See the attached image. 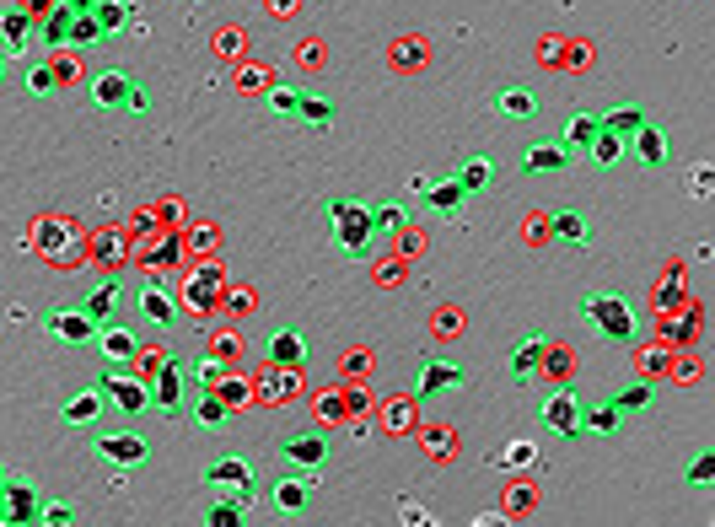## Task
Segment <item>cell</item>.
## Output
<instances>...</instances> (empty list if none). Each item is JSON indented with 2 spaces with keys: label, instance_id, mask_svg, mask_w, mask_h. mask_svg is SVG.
Returning a JSON list of instances; mask_svg holds the SVG:
<instances>
[{
  "label": "cell",
  "instance_id": "cell-44",
  "mask_svg": "<svg viewBox=\"0 0 715 527\" xmlns=\"http://www.w3.org/2000/svg\"><path fill=\"white\" fill-rule=\"evenodd\" d=\"M689 484H699V490L715 484V452H699V458L689 463Z\"/></svg>",
  "mask_w": 715,
  "mask_h": 527
},
{
  "label": "cell",
  "instance_id": "cell-22",
  "mask_svg": "<svg viewBox=\"0 0 715 527\" xmlns=\"http://www.w3.org/2000/svg\"><path fill=\"white\" fill-rule=\"evenodd\" d=\"M119 302H124V291H119V280H108V286H97L92 296H87V318L103 329V323H113L119 318Z\"/></svg>",
  "mask_w": 715,
  "mask_h": 527
},
{
  "label": "cell",
  "instance_id": "cell-11",
  "mask_svg": "<svg viewBox=\"0 0 715 527\" xmlns=\"http://www.w3.org/2000/svg\"><path fill=\"white\" fill-rule=\"evenodd\" d=\"M543 361H549V339H543V334H522L517 345H511V355H506L511 377H533V372H543Z\"/></svg>",
  "mask_w": 715,
  "mask_h": 527
},
{
  "label": "cell",
  "instance_id": "cell-6",
  "mask_svg": "<svg viewBox=\"0 0 715 527\" xmlns=\"http://www.w3.org/2000/svg\"><path fill=\"white\" fill-rule=\"evenodd\" d=\"M92 97L97 108H130V113H146V92L135 87L124 70H103V76L92 81Z\"/></svg>",
  "mask_w": 715,
  "mask_h": 527
},
{
  "label": "cell",
  "instance_id": "cell-39",
  "mask_svg": "<svg viewBox=\"0 0 715 527\" xmlns=\"http://www.w3.org/2000/svg\"><path fill=\"white\" fill-rule=\"evenodd\" d=\"M533 463H538V447H533V441H511L506 458H500V468H511V474H522V468H533Z\"/></svg>",
  "mask_w": 715,
  "mask_h": 527
},
{
  "label": "cell",
  "instance_id": "cell-50",
  "mask_svg": "<svg viewBox=\"0 0 715 527\" xmlns=\"http://www.w3.org/2000/svg\"><path fill=\"white\" fill-rule=\"evenodd\" d=\"M97 6V0H65V11H70V17H81V11H92Z\"/></svg>",
  "mask_w": 715,
  "mask_h": 527
},
{
  "label": "cell",
  "instance_id": "cell-23",
  "mask_svg": "<svg viewBox=\"0 0 715 527\" xmlns=\"http://www.w3.org/2000/svg\"><path fill=\"white\" fill-rule=\"evenodd\" d=\"M463 183L457 178H447V183H425V205L436 210V216H457V210H463Z\"/></svg>",
  "mask_w": 715,
  "mask_h": 527
},
{
  "label": "cell",
  "instance_id": "cell-52",
  "mask_svg": "<svg viewBox=\"0 0 715 527\" xmlns=\"http://www.w3.org/2000/svg\"><path fill=\"white\" fill-rule=\"evenodd\" d=\"M6 484H11V479H6V468H0V495H6Z\"/></svg>",
  "mask_w": 715,
  "mask_h": 527
},
{
  "label": "cell",
  "instance_id": "cell-53",
  "mask_svg": "<svg viewBox=\"0 0 715 527\" xmlns=\"http://www.w3.org/2000/svg\"><path fill=\"white\" fill-rule=\"evenodd\" d=\"M0 81H6V54H0Z\"/></svg>",
  "mask_w": 715,
  "mask_h": 527
},
{
  "label": "cell",
  "instance_id": "cell-40",
  "mask_svg": "<svg viewBox=\"0 0 715 527\" xmlns=\"http://www.w3.org/2000/svg\"><path fill=\"white\" fill-rule=\"evenodd\" d=\"M27 92H38V97L60 92V81H54V65H33V70H27Z\"/></svg>",
  "mask_w": 715,
  "mask_h": 527
},
{
  "label": "cell",
  "instance_id": "cell-29",
  "mask_svg": "<svg viewBox=\"0 0 715 527\" xmlns=\"http://www.w3.org/2000/svg\"><path fill=\"white\" fill-rule=\"evenodd\" d=\"M92 17H97V27H103V38H108V33H119V27H130V0H97Z\"/></svg>",
  "mask_w": 715,
  "mask_h": 527
},
{
  "label": "cell",
  "instance_id": "cell-14",
  "mask_svg": "<svg viewBox=\"0 0 715 527\" xmlns=\"http://www.w3.org/2000/svg\"><path fill=\"white\" fill-rule=\"evenodd\" d=\"M60 420L70 425V431H92V425H97V420H103V393H97V388H87V393L65 398Z\"/></svg>",
  "mask_w": 715,
  "mask_h": 527
},
{
  "label": "cell",
  "instance_id": "cell-18",
  "mask_svg": "<svg viewBox=\"0 0 715 527\" xmlns=\"http://www.w3.org/2000/svg\"><path fill=\"white\" fill-rule=\"evenodd\" d=\"M565 162H570V151L560 146V140H533V146L522 151V167H527V173H560Z\"/></svg>",
  "mask_w": 715,
  "mask_h": 527
},
{
  "label": "cell",
  "instance_id": "cell-34",
  "mask_svg": "<svg viewBox=\"0 0 715 527\" xmlns=\"http://www.w3.org/2000/svg\"><path fill=\"white\" fill-rule=\"evenodd\" d=\"M371 226H377V237H393L409 226V210L404 205H371Z\"/></svg>",
  "mask_w": 715,
  "mask_h": 527
},
{
  "label": "cell",
  "instance_id": "cell-28",
  "mask_svg": "<svg viewBox=\"0 0 715 527\" xmlns=\"http://www.w3.org/2000/svg\"><path fill=\"white\" fill-rule=\"evenodd\" d=\"M597 130H603V119H597V113H576V119L565 124V140H560V146H565V151H586Z\"/></svg>",
  "mask_w": 715,
  "mask_h": 527
},
{
  "label": "cell",
  "instance_id": "cell-38",
  "mask_svg": "<svg viewBox=\"0 0 715 527\" xmlns=\"http://www.w3.org/2000/svg\"><path fill=\"white\" fill-rule=\"evenodd\" d=\"M651 404V382H629V388L613 398V409H619V415H635V409H646Z\"/></svg>",
  "mask_w": 715,
  "mask_h": 527
},
{
  "label": "cell",
  "instance_id": "cell-35",
  "mask_svg": "<svg viewBox=\"0 0 715 527\" xmlns=\"http://www.w3.org/2000/svg\"><path fill=\"white\" fill-rule=\"evenodd\" d=\"M296 119H302L307 130H328V124H334V103H323V97H302Z\"/></svg>",
  "mask_w": 715,
  "mask_h": 527
},
{
  "label": "cell",
  "instance_id": "cell-2",
  "mask_svg": "<svg viewBox=\"0 0 715 527\" xmlns=\"http://www.w3.org/2000/svg\"><path fill=\"white\" fill-rule=\"evenodd\" d=\"M581 318L603 339H619V345H635L640 339V318H635V307H629V296H619V291L581 296Z\"/></svg>",
  "mask_w": 715,
  "mask_h": 527
},
{
  "label": "cell",
  "instance_id": "cell-31",
  "mask_svg": "<svg viewBox=\"0 0 715 527\" xmlns=\"http://www.w3.org/2000/svg\"><path fill=\"white\" fill-rule=\"evenodd\" d=\"M581 431H592V436H619V409H613V404L581 409Z\"/></svg>",
  "mask_w": 715,
  "mask_h": 527
},
{
  "label": "cell",
  "instance_id": "cell-45",
  "mask_svg": "<svg viewBox=\"0 0 715 527\" xmlns=\"http://www.w3.org/2000/svg\"><path fill=\"white\" fill-rule=\"evenodd\" d=\"M216 393L226 398V404H248V382H237V377H221Z\"/></svg>",
  "mask_w": 715,
  "mask_h": 527
},
{
  "label": "cell",
  "instance_id": "cell-48",
  "mask_svg": "<svg viewBox=\"0 0 715 527\" xmlns=\"http://www.w3.org/2000/svg\"><path fill=\"white\" fill-rule=\"evenodd\" d=\"M54 6H60V0H22V11H27V17H33V22H38V17H49Z\"/></svg>",
  "mask_w": 715,
  "mask_h": 527
},
{
  "label": "cell",
  "instance_id": "cell-49",
  "mask_svg": "<svg viewBox=\"0 0 715 527\" xmlns=\"http://www.w3.org/2000/svg\"><path fill=\"white\" fill-rule=\"evenodd\" d=\"M640 366H646V372H662V366H672L662 350H640Z\"/></svg>",
  "mask_w": 715,
  "mask_h": 527
},
{
  "label": "cell",
  "instance_id": "cell-26",
  "mask_svg": "<svg viewBox=\"0 0 715 527\" xmlns=\"http://www.w3.org/2000/svg\"><path fill=\"white\" fill-rule=\"evenodd\" d=\"M495 113H506V119H533L538 97L527 87H506V92H495Z\"/></svg>",
  "mask_w": 715,
  "mask_h": 527
},
{
  "label": "cell",
  "instance_id": "cell-41",
  "mask_svg": "<svg viewBox=\"0 0 715 527\" xmlns=\"http://www.w3.org/2000/svg\"><path fill=\"white\" fill-rule=\"evenodd\" d=\"M38 522H49V527H70V522H76V506H65V501H44V506H38Z\"/></svg>",
  "mask_w": 715,
  "mask_h": 527
},
{
  "label": "cell",
  "instance_id": "cell-21",
  "mask_svg": "<svg viewBox=\"0 0 715 527\" xmlns=\"http://www.w3.org/2000/svg\"><path fill=\"white\" fill-rule=\"evenodd\" d=\"M92 345L103 350L108 361H130V355L140 350V345H135V334L124 329V323H103V329H97V339H92Z\"/></svg>",
  "mask_w": 715,
  "mask_h": 527
},
{
  "label": "cell",
  "instance_id": "cell-4",
  "mask_svg": "<svg viewBox=\"0 0 715 527\" xmlns=\"http://www.w3.org/2000/svg\"><path fill=\"white\" fill-rule=\"evenodd\" d=\"M151 404L162 409V415H183V409H189V372H183V361H162V366H156Z\"/></svg>",
  "mask_w": 715,
  "mask_h": 527
},
{
  "label": "cell",
  "instance_id": "cell-16",
  "mask_svg": "<svg viewBox=\"0 0 715 527\" xmlns=\"http://www.w3.org/2000/svg\"><path fill=\"white\" fill-rule=\"evenodd\" d=\"M140 318L156 323V329H173V323H178V302H173V291L146 286V291H140Z\"/></svg>",
  "mask_w": 715,
  "mask_h": 527
},
{
  "label": "cell",
  "instance_id": "cell-8",
  "mask_svg": "<svg viewBox=\"0 0 715 527\" xmlns=\"http://www.w3.org/2000/svg\"><path fill=\"white\" fill-rule=\"evenodd\" d=\"M146 436L140 431H113V436H97V458L113 463V468H140L146 463Z\"/></svg>",
  "mask_w": 715,
  "mask_h": 527
},
{
  "label": "cell",
  "instance_id": "cell-47",
  "mask_svg": "<svg viewBox=\"0 0 715 527\" xmlns=\"http://www.w3.org/2000/svg\"><path fill=\"white\" fill-rule=\"evenodd\" d=\"M54 81H60V87H70V81H81V65H76V60H54Z\"/></svg>",
  "mask_w": 715,
  "mask_h": 527
},
{
  "label": "cell",
  "instance_id": "cell-10",
  "mask_svg": "<svg viewBox=\"0 0 715 527\" xmlns=\"http://www.w3.org/2000/svg\"><path fill=\"white\" fill-rule=\"evenodd\" d=\"M280 458L285 463H296V468H323L328 463V436L323 431H302V436H291L280 447Z\"/></svg>",
  "mask_w": 715,
  "mask_h": 527
},
{
  "label": "cell",
  "instance_id": "cell-15",
  "mask_svg": "<svg viewBox=\"0 0 715 527\" xmlns=\"http://www.w3.org/2000/svg\"><path fill=\"white\" fill-rule=\"evenodd\" d=\"M189 415H194L199 431H226V420H232V404H226L216 388H205V393H194Z\"/></svg>",
  "mask_w": 715,
  "mask_h": 527
},
{
  "label": "cell",
  "instance_id": "cell-25",
  "mask_svg": "<svg viewBox=\"0 0 715 527\" xmlns=\"http://www.w3.org/2000/svg\"><path fill=\"white\" fill-rule=\"evenodd\" d=\"M237 484H253L248 458H221L216 468H210V490H237Z\"/></svg>",
  "mask_w": 715,
  "mask_h": 527
},
{
  "label": "cell",
  "instance_id": "cell-5",
  "mask_svg": "<svg viewBox=\"0 0 715 527\" xmlns=\"http://www.w3.org/2000/svg\"><path fill=\"white\" fill-rule=\"evenodd\" d=\"M97 393H103V404L124 409V415H146L151 409V388L140 377H124V372H108L103 382H97Z\"/></svg>",
  "mask_w": 715,
  "mask_h": 527
},
{
  "label": "cell",
  "instance_id": "cell-43",
  "mask_svg": "<svg viewBox=\"0 0 715 527\" xmlns=\"http://www.w3.org/2000/svg\"><path fill=\"white\" fill-rule=\"evenodd\" d=\"M269 108H275V113H291V119H296V108H302V92H296V87H269Z\"/></svg>",
  "mask_w": 715,
  "mask_h": 527
},
{
  "label": "cell",
  "instance_id": "cell-33",
  "mask_svg": "<svg viewBox=\"0 0 715 527\" xmlns=\"http://www.w3.org/2000/svg\"><path fill=\"white\" fill-rule=\"evenodd\" d=\"M586 156H592L597 167H613V162L624 156V140L613 135V130H597V135H592V146H586Z\"/></svg>",
  "mask_w": 715,
  "mask_h": 527
},
{
  "label": "cell",
  "instance_id": "cell-1",
  "mask_svg": "<svg viewBox=\"0 0 715 527\" xmlns=\"http://www.w3.org/2000/svg\"><path fill=\"white\" fill-rule=\"evenodd\" d=\"M328 232H334V248L345 259H371L377 248V226H371V205L361 199H328Z\"/></svg>",
  "mask_w": 715,
  "mask_h": 527
},
{
  "label": "cell",
  "instance_id": "cell-7",
  "mask_svg": "<svg viewBox=\"0 0 715 527\" xmlns=\"http://www.w3.org/2000/svg\"><path fill=\"white\" fill-rule=\"evenodd\" d=\"M44 329L60 339V345H70V350L92 345V339H97V323L87 318V307H54L49 318H44Z\"/></svg>",
  "mask_w": 715,
  "mask_h": 527
},
{
  "label": "cell",
  "instance_id": "cell-51",
  "mask_svg": "<svg viewBox=\"0 0 715 527\" xmlns=\"http://www.w3.org/2000/svg\"><path fill=\"white\" fill-rule=\"evenodd\" d=\"M269 6H275V11H296V0H269Z\"/></svg>",
  "mask_w": 715,
  "mask_h": 527
},
{
  "label": "cell",
  "instance_id": "cell-24",
  "mask_svg": "<svg viewBox=\"0 0 715 527\" xmlns=\"http://www.w3.org/2000/svg\"><path fill=\"white\" fill-rule=\"evenodd\" d=\"M307 495H312V474H307V479H280V484H275V506L285 511V517H302V511H307Z\"/></svg>",
  "mask_w": 715,
  "mask_h": 527
},
{
  "label": "cell",
  "instance_id": "cell-13",
  "mask_svg": "<svg viewBox=\"0 0 715 527\" xmlns=\"http://www.w3.org/2000/svg\"><path fill=\"white\" fill-rule=\"evenodd\" d=\"M307 355H312V345H307L302 329H280L275 339H269V361H275L280 372H285V366H291V372H296V366H307Z\"/></svg>",
  "mask_w": 715,
  "mask_h": 527
},
{
  "label": "cell",
  "instance_id": "cell-9",
  "mask_svg": "<svg viewBox=\"0 0 715 527\" xmlns=\"http://www.w3.org/2000/svg\"><path fill=\"white\" fill-rule=\"evenodd\" d=\"M38 506H44V495H38L33 484H17V479H11V484H6V495H0V511H6V522H11V527L38 522Z\"/></svg>",
  "mask_w": 715,
  "mask_h": 527
},
{
  "label": "cell",
  "instance_id": "cell-20",
  "mask_svg": "<svg viewBox=\"0 0 715 527\" xmlns=\"http://www.w3.org/2000/svg\"><path fill=\"white\" fill-rule=\"evenodd\" d=\"M549 237L570 242V248H592V221H581L576 210H554V221H549Z\"/></svg>",
  "mask_w": 715,
  "mask_h": 527
},
{
  "label": "cell",
  "instance_id": "cell-46",
  "mask_svg": "<svg viewBox=\"0 0 715 527\" xmlns=\"http://www.w3.org/2000/svg\"><path fill=\"white\" fill-rule=\"evenodd\" d=\"M511 517H533V490H511Z\"/></svg>",
  "mask_w": 715,
  "mask_h": 527
},
{
  "label": "cell",
  "instance_id": "cell-12",
  "mask_svg": "<svg viewBox=\"0 0 715 527\" xmlns=\"http://www.w3.org/2000/svg\"><path fill=\"white\" fill-rule=\"evenodd\" d=\"M463 382H468V372H463L457 361H436V355H431V361L420 366V393H425V398L452 393V388H463Z\"/></svg>",
  "mask_w": 715,
  "mask_h": 527
},
{
  "label": "cell",
  "instance_id": "cell-27",
  "mask_svg": "<svg viewBox=\"0 0 715 527\" xmlns=\"http://www.w3.org/2000/svg\"><path fill=\"white\" fill-rule=\"evenodd\" d=\"M597 119H603V130H613L619 140H629V135L640 130V124H646V108L629 103V108H608V113H597Z\"/></svg>",
  "mask_w": 715,
  "mask_h": 527
},
{
  "label": "cell",
  "instance_id": "cell-37",
  "mask_svg": "<svg viewBox=\"0 0 715 527\" xmlns=\"http://www.w3.org/2000/svg\"><path fill=\"white\" fill-rule=\"evenodd\" d=\"M44 44H54V49H65V44H70V11H65V0H60V6H54L49 17H44Z\"/></svg>",
  "mask_w": 715,
  "mask_h": 527
},
{
  "label": "cell",
  "instance_id": "cell-30",
  "mask_svg": "<svg viewBox=\"0 0 715 527\" xmlns=\"http://www.w3.org/2000/svg\"><path fill=\"white\" fill-rule=\"evenodd\" d=\"M452 178L463 183V194H479V189H490V156H468V162L457 167Z\"/></svg>",
  "mask_w": 715,
  "mask_h": 527
},
{
  "label": "cell",
  "instance_id": "cell-17",
  "mask_svg": "<svg viewBox=\"0 0 715 527\" xmlns=\"http://www.w3.org/2000/svg\"><path fill=\"white\" fill-rule=\"evenodd\" d=\"M33 17L17 6V11H0V38H6V49L0 54H27V44H33Z\"/></svg>",
  "mask_w": 715,
  "mask_h": 527
},
{
  "label": "cell",
  "instance_id": "cell-42",
  "mask_svg": "<svg viewBox=\"0 0 715 527\" xmlns=\"http://www.w3.org/2000/svg\"><path fill=\"white\" fill-rule=\"evenodd\" d=\"M242 517H248V511H242L237 501H226V495H221L216 506H210V527H237Z\"/></svg>",
  "mask_w": 715,
  "mask_h": 527
},
{
  "label": "cell",
  "instance_id": "cell-19",
  "mask_svg": "<svg viewBox=\"0 0 715 527\" xmlns=\"http://www.w3.org/2000/svg\"><path fill=\"white\" fill-rule=\"evenodd\" d=\"M624 146H635V156H640V162H646V167H662V162H667V135L656 130L651 119L640 124V130H635V135L624 140Z\"/></svg>",
  "mask_w": 715,
  "mask_h": 527
},
{
  "label": "cell",
  "instance_id": "cell-32",
  "mask_svg": "<svg viewBox=\"0 0 715 527\" xmlns=\"http://www.w3.org/2000/svg\"><path fill=\"white\" fill-rule=\"evenodd\" d=\"M183 372H189V388H194V393H205V388H216V382L226 377V366L205 355V361H183Z\"/></svg>",
  "mask_w": 715,
  "mask_h": 527
},
{
  "label": "cell",
  "instance_id": "cell-54",
  "mask_svg": "<svg viewBox=\"0 0 715 527\" xmlns=\"http://www.w3.org/2000/svg\"><path fill=\"white\" fill-rule=\"evenodd\" d=\"M0 522H6V511H0Z\"/></svg>",
  "mask_w": 715,
  "mask_h": 527
},
{
  "label": "cell",
  "instance_id": "cell-36",
  "mask_svg": "<svg viewBox=\"0 0 715 527\" xmlns=\"http://www.w3.org/2000/svg\"><path fill=\"white\" fill-rule=\"evenodd\" d=\"M70 44L76 49H92V44H103V27H97L92 11H81V17H70Z\"/></svg>",
  "mask_w": 715,
  "mask_h": 527
},
{
  "label": "cell",
  "instance_id": "cell-3",
  "mask_svg": "<svg viewBox=\"0 0 715 527\" xmlns=\"http://www.w3.org/2000/svg\"><path fill=\"white\" fill-rule=\"evenodd\" d=\"M581 388H570V382H560L554 393H543V404H538V425H549L554 436H565V441H576L581 436Z\"/></svg>",
  "mask_w": 715,
  "mask_h": 527
}]
</instances>
